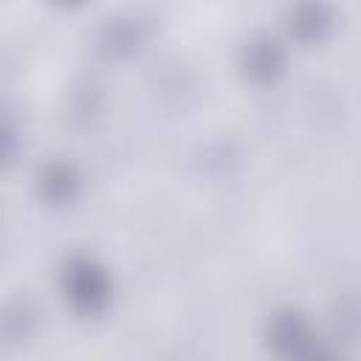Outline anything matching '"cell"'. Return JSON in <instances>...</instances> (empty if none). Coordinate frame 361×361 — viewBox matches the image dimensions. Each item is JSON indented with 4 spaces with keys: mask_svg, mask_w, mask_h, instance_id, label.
<instances>
[{
    "mask_svg": "<svg viewBox=\"0 0 361 361\" xmlns=\"http://www.w3.org/2000/svg\"><path fill=\"white\" fill-rule=\"evenodd\" d=\"M62 290H65V299L79 313H99L110 299L107 276L90 259H73L71 265H65Z\"/></svg>",
    "mask_w": 361,
    "mask_h": 361,
    "instance_id": "obj_1",
    "label": "cell"
},
{
    "mask_svg": "<svg viewBox=\"0 0 361 361\" xmlns=\"http://www.w3.org/2000/svg\"><path fill=\"white\" fill-rule=\"evenodd\" d=\"M310 341H313V338H310V333H307V324H305L299 316H293V313L279 316V319L274 322V327H271V344H274L279 353L302 355V353H307Z\"/></svg>",
    "mask_w": 361,
    "mask_h": 361,
    "instance_id": "obj_2",
    "label": "cell"
},
{
    "mask_svg": "<svg viewBox=\"0 0 361 361\" xmlns=\"http://www.w3.org/2000/svg\"><path fill=\"white\" fill-rule=\"evenodd\" d=\"M248 73L254 79H271L279 71V51L274 48V42H257L248 45Z\"/></svg>",
    "mask_w": 361,
    "mask_h": 361,
    "instance_id": "obj_3",
    "label": "cell"
},
{
    "mask_svg": "<svg viewBox=\"0 0 361 361\" xmlns=\"http://www.w3.org/2000/svg\"><path fill=\"white\" fill-rule=\"evenodd\" d=\"M73 178L68 172V166H51L45 175H42V189L48 197L54 200H62V197H71V189H73Z\"/></svg>",
    "mask_w": 361,
    "mask_h": 361,
    "instance_id": "obj_4",
    "label": "cell"
},
{
    "mask_svg": "<svg viewBox=\"0 0 361 361\" xmlns=\"http://www.w3.org/2000/svg\"><path fill=\"white\" fill-rule=\"evenodd\" d=\"M322 25H324V17H322V11H319L316 3H307V6H299V8H296V14H293V28H296L299 34H302L305 28H310V34H316Z\"/></svg>",
    "mask_w": 361,
    "mask_h": 361,
    "instance_id": "obj_5",
    "label": "cell"
}]
</instances>
